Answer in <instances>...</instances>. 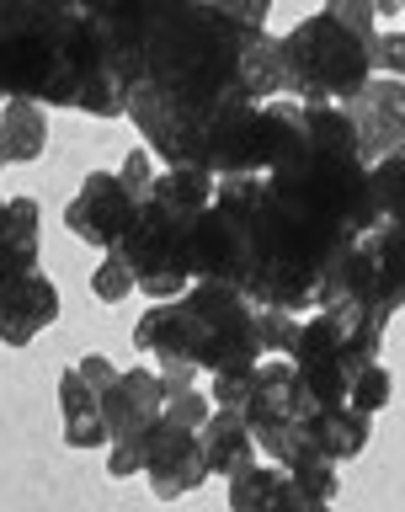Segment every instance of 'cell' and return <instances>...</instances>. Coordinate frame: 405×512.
<instances>
[{
  "instance_id": "obj_11",
  "label": "cell",
  "mask_w": 405,
  "mask_h": 512,
  "mask_svg": "<svg viewBox=\"0 0 405 512\" xmlns=\"http://www.w3.org/2000/svg\"><path fill=\"white\" fill-rule=\"evenodd\" d=\"M347 118H352V128H358V144H363L368 166L405 150V80L400 75H374L347 102Z\"/></svg>"
},
{
  "instance_id": "obj_6",
  "label": "cell",
  "mask_w": 405,
  "mask_h": 512,
  "mask_svg": "<svg viewBox=\"0 0 405 512\" xmlns=\"http://www.w3.org/2000/svg\"><path fill=\"white\" fill-rule=\"evenodd\" d=\"M315 310H336L368 336H384V326L405 310V240L384 219H374L331 262L315 288Z\"/></svg>"
},
{
  "instance_id": "obj_10",
  "label": "cell",
  "mask_w": 405,
  "mask_h": 512,
  "mask_svg": "<svg viewBox=\"0 0 405 512\" xmlns=\"http://www.w3.org/2000/svg\"><path fill=\"white\" fill-rule=\"evenodd\" d=\"M118 379V363L102 358V352H86L59 374V416H64V448L75 454H91V448H107V411L102 395L107 384Z\"/></svg>"
},
{
  "instance_id": "obj_3",
  "label": "cell",
  "mask_w": 405,
  "mask_h": 512,
  "mask_svg": "<svg viewBox=\"0 0 405 512\" xmlns=\"http://www.w3.org/2000/svg\"><path fill=\"white\" fill-rule=\"evenodd\" d=\"M214 171L203 166H160L155 187L144 192L134 224L112 251L134 267L144 299H176L192 283V230L214 198Z\"/></svg>"
},
{
  "instance_id": "obj_13",
  "label": "cell",
  "mask_w": 405,
  "mask_h": 512,
  "mask_svg": "<svg viewBox=\"0 0 405 512\" xmlns=\"http://www.w3.org/2000/svg\"><path fill=\"white\" fill-rule=\"evenodd\" d=\"M224 486H230L235 512H320L315 491L278 459H251L246 470L224 475Z\"/></svg>"
},
{
  "instance_id": "obj_1",
  "label": "cell",
  "mask_w": 405,
  "mask_h": 512,
  "mask_svg": "<svg viewBox=\"0 0 405 512\" xmlns=\"http://www.w3.org/2000/svg\"><path fill=\"white\" fill-rule=\"evenodd\" d=\"M123 118L160 166L214 171L224 134L256 102L283 96V54L272 27H246L208 0H128L96 16Z\"/></svg>"
},
{
  "instance_id": "obj_9",
  "label": "cell",
  "mask_w": 405,
  "mask_h": 512,
  "mask_svg": "<svg viewBox=\"0 0 405 512\" xmlns=\"http://www.w3.org/2000/svg\"><path fill=\"white\" fill-rule=\"evenodd\" d=\"M166 395H171V374L166 368H118V379L107 384L102 395V411H107V475L112 480H128L139 475L144 464V438H150L155 416L166 411Z\"/></svg>"
},
{
  "instance_id": "obj_14",
  "label": "cell",
  "mask_w": 405,
  "mask_h": 512,
  "mask_svg": "<svg viewBox=\"0 0 405 512\" xmlns=\"http://www.w3.org/2000/svg\"><path fill=\"white\" fill-rule=\"evenodd\" d=\"M203 459H208V475H235V470H246L251 459H262L246 406H214V411H208V422H203Z\"/></svg>"
},
{
  "instance_id": "obj_21",
  "label": "cell",
  "mask_w": 405,
  "mask_h": 512,
  "mask_svg": "<svg viewBox=\"0 0 405 512\" xmlns=\"http://www.w3.org/2000/svg\"><path fill=\"white\" fill-rule=\"evenodd\" d=\"M59 6H70L80 16H112V11H123L128 0H59Z\"/></svg>"
},
{
  "instance_id": "obj_18",
  "label": "cell",
  "mask_w": 405,
  "mask_h": 512,
  "mask_svg": "<svg viewBox=\"0 0 405 512\" xmlns=\"http://www.w3.org/2000/svg\"><path fill=\"white\" fill-rule=\"evenodd\" d=\"M91 294L102 299V304H123V299H134V294H139L134 267H128L118 251H102V262H96V272H91Z\"/></svg>"
},
{
  "instance_id": "obj_8",
  "label": "cell",
  "mask_w": 405,
  "mask_h": 512,
  "mask_svg": "<svg viewBox=\"0 0 405 512\" xmlns=\"http://www.w3.org/2000/svg\"><path fill=\"white\" fill-rule=\"evenodd\" d=\"M155 171L160 160L144 150H128L118 171H91L86 182L75 187V198L64 203V230H70L75 240H86V246L96 251H112L123 240V230L134 224L144 192L155 187Z\"/></svg>"
},
{
  "instance_id": "obj_7",
  "label": "cell",
  "mask_w": 405,
  "mask_h": 512,
  "mask_svg": "<svg viewBox=\"0 0 405 512\" xmlns=\"http://www.w3.org/2000/svg\"><path fill=\"white\" fill-rule=\"evenodd\" d=\"M171 374V395H166V411L155 416L150 438H144V464L139 475L150 480V491L160 502H176V496L198 491L208 480V459H203V422L214 411L208 400V384L203 374Z\"/></svg>"
},
{
  "instance_id": "obj_22",
  "label": "cell",
  "mask_w": 405,
  "mask_h": 512,
  "mask_svg": "<svg viewBox=\"0 0 405 512\" xmlns=\"http://www.w3.org/2000/svg\"><path fill=\"white\" fill-rule=\"evenodd\" d=\"M395 11H400V16H395V22H400V27H405V0H395Z\"/></svg>"
},
{
  "instance_id": "obj_12",
  "label": "cell",
  "mask_w": 405,
  "mask_h": 512,
  "mask_svg": "<svg viewBox=\"0 0 405 512\" xmlns=\"http://www.w3.org/2000/svg\"><path fill=\"white\" fill-rule=\"evenodd\" d=\"M59 320V288L43 267L0 278V347H32Z\"/></svg>"
},
{
  "instance_id": "obj_2",
  "label": "cell",
  "mask_w": 405,
  "mask_h": 512,
  "mask_svg": "<svg viewBox=\"0 0 405 512\" xmlns=\"http://www.w3.org/2000/svg\"><path fill=\"white\" fill-rule=\"evenodd\" d=\"M134 347L176 374H251L267 358L256 299L214 278H192L176 299H155L134 326Z\"/></svg>"
},
{
  "instance_id": "obj_4",
  "label": "cell",
  "mask_w": 405,
  "mask_h": 512,
  "mask_svg": "<svg viewBox=\"0 0 405 512\" xmlns=\"http://www.w3.org/2000/svg\"><path fill=\"white\" fill-rule=\"evenodd\" d=\"M294 368L320 406H347L363 416H379L395 400V379L384 368V336L358 331L336 310H310L294 342Z\"/></svg>"
},
{
  "instance_id": "obj_15",
  "label": "cell",
  "mask_w": 405,
  "mask_h": 512,
  "mask_svg": "<svg viewBox=\"0 0 405 512\" xmlns=\"http://www.w3.org/2000/svg\"><path fill=\"white\" fill-rule=\"evenodd\" d=\"M43 256V208L38 198H0V278L32 272Z\"/></svg>"
},
{
  "instance_id": "obj_17",
  "label": "cell",
  "mask_w": 405,
  "mask_h": 512,
  "mask_svg": "<svg viewBox=\"0 0 405 512\" xmlns=\"http://www.w3.org/2000/svg\"><path fill=\"white\" fill-rule=\"evenodd\" d=\"M374 219L405 240V150L374 160Z\"/></svg>"
},
{
  "instance_id": "obj_20",
  "label": "cell",
  "mask_w": 405,
  "mask_h": 512,
  "mask_svg": "<svg viewBox=\"0 0 405 512\" xmlns=\"http://www.w3.org/2000/svg\"><path fill=\"white\" fill-rule=\"evenodd\" d=\"M208 6H219L224 16H235L246 27H267V16H272V0H208Z\"/></svg>"
},
{
  "instance_id": "obj_5",
  "label": "cell",
  "mask_w": 405,
  "mask_h": 512,
  "mask_svg": "<svg viewBox=\"0 0 405 512\" xmlns=\"http://www.w3.org/2000/svg\"><path fill=\"white\" fill-rule=\"evenodd\" d=\"M283 54V96L304 107H347L368 80H374V54L336 11L320 6L278 38Z\"/></svg>"
},
{
  "instance_id": "obj_16",
  "label": "cell",
  "mask_w": 405,
  "mask_h": 512,
  "mask_svg": "<svg viewBox=\"0 0 405 512\" xmlns=\"http://www.w3.org/2000/svg\"><path fill=\"white\" fill-rule=\"evenodd\" d=\"M48 150V107L38 96H6L0 102V160L6 166H32Z\"/></svg>"
},
{
  "instance_id": "obj_19",
  "label": "cell",
  "mask_w": 405,
  "mask_h": 512,
  "mask_svg": "<svg viewBox=\"0 0 405 512\" xmlns=\"http://www.w3.org/2000/svg\"><path fill=\"white\" fill-rule=\"evenodd\" d=\"M374 75H400L405 80V27L390 22V27H379V38H374Z\"/></svg>"
},
{
  "instance_id": "obj_23",
  "label": "cell",
  "mask_w": 405,
  "mask_h": 512,
  "mask_svg": "<svg viewBox=\"0 0 405 512\" xmlns=\"http://www.w3.org/2000/svg\"><path fill=\"white\" fill-rule=\"evenodd\" d=\"M0 171H6V160H0Z\"/></svg>"
}]
</instances>
